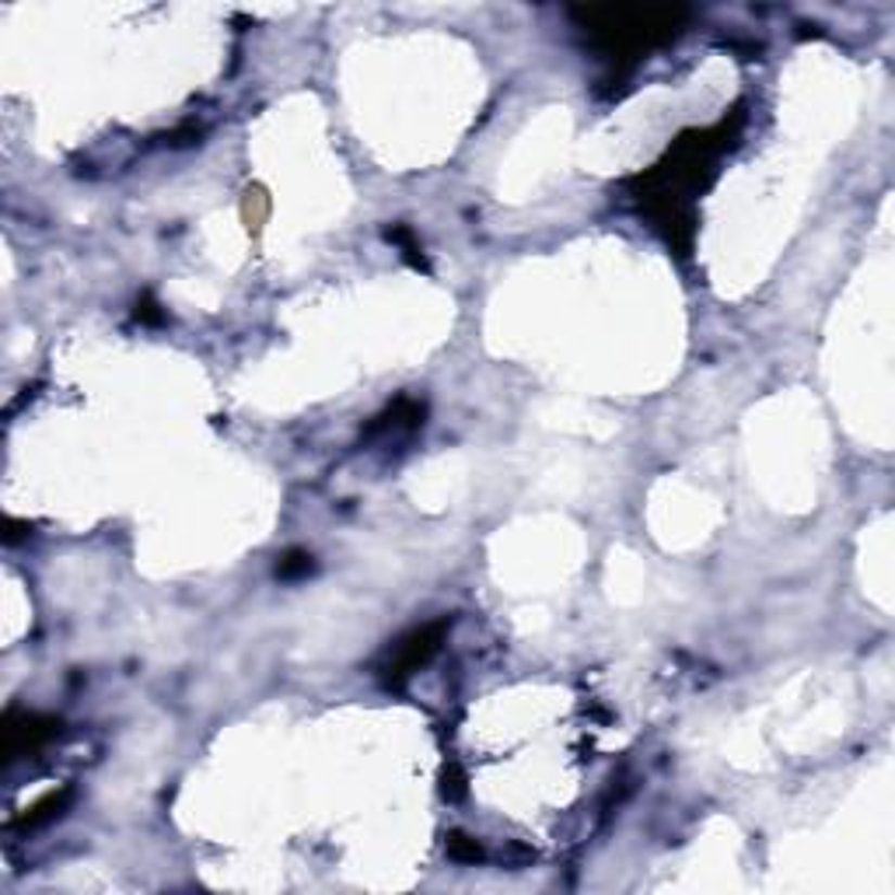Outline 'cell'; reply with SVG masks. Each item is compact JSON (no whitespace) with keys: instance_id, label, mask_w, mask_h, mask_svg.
<instances>
[{"instance_id":"cell-1","label":"cell","mask_w":895,"mask_h":895,"mask_svg":"<svg viewBox=\"0 0 895 895\" xmlns=\"http://www.w3.org/2000/svg\"><path fill=\"white\" fill-rule=\"evenodd\" d=\"M577 18L585 28H591L599 42L609 53H640L643 46H654L668 36L679 33V22L686 11H577Z\"/></svg>"},{"instance_id":"cell-2","label":"cell","mask_w":895,"mask_h":895,"mask_svg":"<svg viewBox=\"0 0 895 895\" xmlns=\"http://www.w3.org/2000/svg\"><path fill=\"white\" fill-rule=\"evenodd\" d=\"M442 630H445V623H437V626H427V630L413 634L410 640H402V648H399V654H396V662L388 665V672L396 675V679H402V675H410L417 665L427 662V657L437 651V640H442Z\"/></svg>"},{"instance_id":"cell-3","label":"cell","mask_w":895,"mask_h":895,"mask_svg":"<svg viewBox=\"0 0 895 895\" xmlns=\"http://www.w3.org/2000/svg\"><path fill=\"white\" fill-rule=\"evenodd\" d=\"M308 571H311V557L308 553H291V557L280 560V567H277L280 577H297V574H308Z\"/></svg>"}]
</instances>
